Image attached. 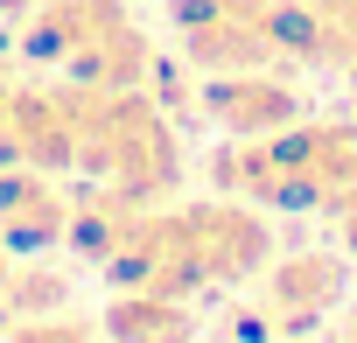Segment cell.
I'll return each mask as SVG.
<instances>
[{
    "label": "cell",
    "mask_w": 357,
    "mask_h": 343,
    "mask_svg": "<svg viewBox=\"0 0 357 343\" xmlns=\"http://www.w3.org/2000/svg\"><path fill=\"white\" fill-rule=\"evenodd\" d=\"M336 301H343V259H329V252H301L273 280V308H287V322H315Z\"/></svg>",
    "instance_id": "277c9868"
},
{
    "label": "cell",
    "mask_w": 357,
    "mask_h": 343,
    "mask_svg": "<svg viewBox=\"0 0 357 343\" xmlns=\"http://www.w3.org/2000/svg\"><path fill=\"white\" fill-rule=\"evenodd\" d=\"M36 56H50L63 77L77 84H133L140 77V36L126 22L119 0H50V8L36 15Z\"/></svg>",
    "instance_id": "6da1fadb"
},
{
    "label": "cell",
    "mask_w": 357,
    "mask_h": 343,
    "mask_svg": "<svg viewBox=\"0 0 357 343\" xmlns=\"http://www.w3.org/2000/svg\"><path fill=\"white\" fill-rule=\"evenodd\" d=\"M70 197H56V183H43V176H0V238H8V252H36V245H50V238H63L70 231Z\"/></svg>",
    "instance_id": "3957f363"
},
{
    "label": "cell",
    "mask_w": 357,
    "mask_h": 343,
    "mask_svg": "<svg viewBox=\"0 0 357 343\" xmlns=\"http://www.w3.org/2000/svg\"><path fill=\"white\" fill-rule=\"evenodd\" d=\"M0 91H8V63H0Z\"/></svg>",
    "instance_id": "8992f818"
},
{
    "label": "cell",
    "mask_w": 357,
    "mask_h": 343,
    "mask_svg": "<svg viewBox=\"0 0 357 343\" xmlns=\"http://www.w3.org/2000/svg\"><path fill=\"white\" fill-rule=\"evenodd\" d=\"M0 273H8V238H0Z\"/></svg>",
    "instance_id": "5b68a950"
},
{
    "label": "cell",
    "mask_w": 357,
    "mask_h": 343,
    "mask_svg": "<svg viewBox=\"0 0 357 343\" xmlns=\"http://www.w3.org/2000/svg\"><path fill=\"white\" fill-rule=\"evenodd\" d=\"M211 112L238 133V140H266L294 119V91L280 77H266L259 63L252 70H211Z\"/></svg>",
    "instance_id": "7a4b0ae2"
}]
</instances>
